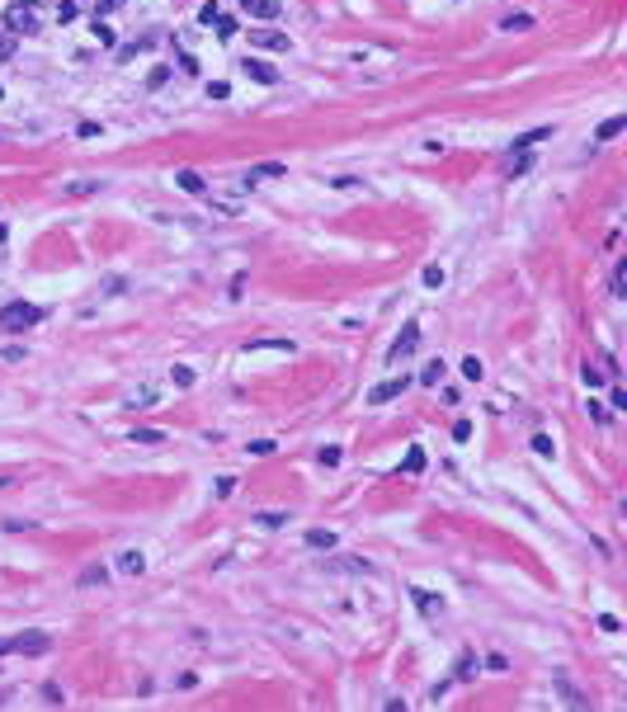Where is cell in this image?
<instances>
[{
  "label": "cell",
  "mask_w": 627,
  "mask_h": 712,
  "mask_svg": "<svg viewBox=\"0 0 627 712\" xmlns=\"http://www.w3.org/2000/svg\"><path fill=\"white\" fill-rule=\"evenodd\" d=\"M43 312L33 307V302H5L0 307V335H15V330H28V326H38Z\"/></svg>",
  "instance_id": "6da1fadb"
},
{
  "label": "cell",
  "mask_w": 627,
  "mask_h": 712,
  "mask_svg": "<svg viewBox=\"0 0 627 712\" xmlns=\"http://www.w3.org/2000/svg\"><path fill=\"white\" fill-rule=\"evenodd\" d=\"M48 651H53V637H48V633L5 637V656H48Z\"/></svg>",
  "instance_id": "7a4b0ae2"
},
{
  "label": "cell",
  "mask_w": 627,
  "mask_h": 712,
  "mask_svg": "<svg viewBox=\"0 0 627 712\" xmlns=\"http://www.w3.org/2000/svg\"><path fill=\"white\" fill-rule=\"evenodd\" d=\"M5 28L10 33H38V15H33V0H15L5 10Z\"/></svg>",
  "instance_id": "3957f363"
},
{
  "label": "cell",
  "mask_w": 627,
  "mask_h": 712,
  "mask_svg": "<svg viewBox=\"0 0 627 712\" xmlns=\"http://www.w3.org/2000/svg\"><path fill=\"white\" fill-rule=\"evenodd\" d=\"M420 349V321H406L401 326V335H396V344L387 349V364H401V359H411Z\"/></svg>",
  "instance_id": "277c9868"
},
{
  "label": "cell",
  "mask_w": 627,
  "mask_h": 712,
  "mask_svg": "<svg viewBox=\"0 0 627 712\" xmlns=\"http://www.w3.org/2000/svg\"><path fill=\"white\" fill-rule=\"evenodd\" d=\"M406 387H411V377H406V373H401V377H387V382H377V387L368 392V406H382V401H392V396H401V392H406Z\"/></svg>",
  "instance_id": "5b68a950"
},
{
  "label": "cell",
  "mask_w": 627,
  "mask_h": 712,
  "mask_svg": "<svg viewBox=\"0 0 627 712\" xmlns=\"http://www.w3.org/2000/svg\"><path fill=\"white\" fill-rule=\"evenodd\" d=\"M250 48H264V53H288V38L279 28H250Z\"/></svg>",
  "instance_id": "8992f818"
},
{
  "label": "cell",
  "mask_w": 627,
  "mask_h": 712,
  "mask_svg": "<svg viewBox=\"0 0 627 712\" xmlns=\"http://www.w3.org/2000/svg\"><path fill=\"white\" fill-rule=\"evenodd\" d=\"M411 599H415V608L424 613V618H439V613H444V594H429V590L411 585Z\"/></svg>",
  "instance_id": "52a82bcc"
},
{
  "label": "cell",
  "mask_w": 627,
  "mask_h": 712,
  "mask_svg": "<svg viewBox=\"0 0 627 712\" xmlns=\"http://www.w3.org/2000/svg\"><path fill=\"white\" fill-rule=\"evenodd\" d=\"M241 71H245L250 80H260V85H274V80H279V71H274L269 62H260V57H245V62H241Z\"/></svg>",
  "instance_id": "ba28073f"
},
{
  "label": "cell",
  "mask_w": 627,
  "mask_h": 712,
  "mask_svg": "<svg viewBox=\"0 0 627 712\" xmlns=\"http://www.w3.org/2000/svg\"><path fill=\"white\" fill-rule=\"evenodd\" d=\"M241 10H245L250 19H279V15H283L279 0H241Z\"/></svg>",
  "instance_id": "9c48e42d"
},
{
  "label": "cell",
  "mask_w": 627,
  "mask_h": 712,
  "mask_svg": "<svg viewBox=\"0 0 627 712\" xmlns=\"http://www.w3.org/2000/svg\"><path fill=\"white\" fill-rule=\"evenodd\" d=\"M283 170H288L283 160H264V165H250V175H245V189H250V185H260V180H279Z\"/></svg>",
  "instance_id": "30bf717a"
},
{
  "label": "cell",
  "mask_w": 627,
  "mask_h": 712,
  "mask_svg": "<svg viewBox=\"0 0 627 712\" xmlns=\"http://www.w3.org/2000/svg\"><path fill=\"white\" fill-rule=\"evenodd\" d=\"M175 185H180L184 194H208V185H203V175H198V170H180V175H175Z\"/></svg>",
  "instance_id": "8fae6325"
},
{
  "label": "cell",
  "mask_w": 627,
  "mask_h": 712,
  "mask_svg": "<svg viewBox=\"0 0 627 712\" xmlns=\"http://www.w3.org/2000/svg\"><path fill=\"white\" fill-rule=\"evenodd\" d=\"M623 128H627V113H618V118H603L599 132H595V142H613V137H618Z\"/></svg>",
  "instance_id": "7c38bea8"
},
{
  "label": "cell",
  "mask_w": 627,
  "mask_h": 712,
  "mask_svg": "<svg viewBox=\"0 0 627 712\" xmlns=\"http://www.w3.org/2000/svg\"><path fill=\"white\" fill-rule=\"evenodd\" d=\"M288 509H264V514H255V528H288Z\"/></svg>",
  "instance_id": "4fadbf2b"
},
{
  "label": "cell",
  "mask_w": 627,
  "mask_h": 712,
  "mask_svg": "<svg viewBox=\"0 0 627 712\" xmlns=\"http://www.w3.org/2000/svg\"><path fill=\"white\" fill-rule=\"evenodd\" d=\"M444 377H448V368H444V359H429V364H424V373H420V382H424V387H439V382H444Z\"/></svg>",
  "instance_id": "5bb4252c"
},
{
  "label": "cell",
  "mask_w": 627,
  "mask_h": 712,
  "mask_svg": "<svg viewBox=\"0 0 627 712\" xmlns=\"http://www.w3.org/2000/svg\"><path fill=\"white\" fill-rule=\"evenodd\" d=\"M548 137H552V128H533V132H523L509 151H528V147H538V142H548Z\"/></svg>",
  "instance_id": "9a60e30c"
},
{
  "label": "cell",
  "mask_w": 627,
  "mask_h": 712,
  "mask_svg": "<svg viewBox=\"0 0 627 712\" xmlns=\"http://www.w3.org/2000/svg\"><path fill=\"white\" fill-rule=\"evenodd\" d=\"M118 571H128V576H142V571H147V556H142V552H123V556H118Z\"/></svg>",
  "instance_id": "2e32d148"
},
{
  "label": "cell",
  "mask_w": 627,
  "mask_h": 712,
  "mask_svg": "<svg viewBox=\"0 0 627 712\" xmlns=\"http://www.w3.org/2000/svg\"><path fill=\"white\" fill-rule=\"evenodd\" d=\"M476 670H481V660H476V656H471V651H467V656L458 660V670H453V680H471Z\"/></svg>",
  "instance_id": "e0dca14e"
},
{
  "label": "cell",
  "mask_w": 627,
  "mask_h": 712,
  "mask_svg": "<svg viewBox=\"0 0 627 712\" xmlns=\"http://www.w3.org/2000/svg\"><path fill=\"white\" fill-rule=\"evenodd\" d=\"M528 165H533V156H528V151H519V156H509V160H505V175H523Z\"/></svg>",
  "instance_id": "ac0fdd59"
},
{
  "label": "cell",
  "mask_w": 627,
  "mask_h": 712,
  "mask_svg": "<svg viewBox=\"0 0 627 712\" xmlns=\"http://www.w3.org/2000/svg\"><path fill=\"white\" fill-rule=\"evenodd\" d=\"M307 543H312V547H335V533H330V528H312Z\"/></svg>",
  "instance_id": "d6986e66"
},
{
  "label": "cell",
  "mask_w": 627,
  "mask_h": 712,
  "mask_svg": "<svg viewBox=\"0 0 627 712\" xmlns=\"http://www.w3.org/2000/svg\"><path fill=\"white\" fill-rule=\"evenodd\" d=\"M104 581H109L104 566H90V571H80V585H104Z\"/></svg>",
  "instance_id": "ffe728a7"
},
{
  "label": "cell",
  "mask_w": 627,
  "mask_h": 712,
  "mask_svg": "<svg viewBox=\"0 0 627 712\" xmlns=\"http://www.w3.org/2000/svg\"><path fill=\"white\" fill-rule=\"evenodd\" d=\"M528 24H533L528 15H505V19H500V28H505V33H514V28H528Z\"/></svg>",
  "instance_id": "44dd1931"
},
{
  "label": "cell",
  "mask_w": 627,
  "mask_h": 712,
  "mask_svg": "<svg viewBox=\"0 0 627 712\" xmlns=\"http://www.w3.org/2000/svg\"><path fill=\"white\" fill-rule=\"evenodd\" d=\"M481 373H486V368H481V359H476V354H467V359H462V377H471V382H476Z\"/></svg>",
  "instance_id": "7402d4cb"
},
{
  "label": "cell",
  "mask_w": 627,
  "mask_h": 712,
  "mask_svg": "<svg viewBox=\"0 0 627 712\" xmlns=\"http://www.w3.org/2000/svg\"><path fill=\"white\" fill-rule=\"evenodd\" d=\"M170 377H175V387H194V368H184V364H175Z\"/></svg>",
  "instance_id": "603a6c76"
},
{
  "label": "cell",
  "mask_w": 627,
  "mask_h": 712,
  "mask_svg": "<svg viewBox=\"0 0 627 712\" xmlns=\"http://www.w3.org/2000/svg\"><path fill=\"white\" fill-rule=\"evenodd\" d=\"M132 439H137V444H160L165 434H160V429H132Z\"/></svg>",
  "instance_id": "cb8c5ba5"
},
{
  "label": "cell",
  "mask_w": 627,
  "mask_h": 712,
  "mask_svg": "<svg viewBox=\"0 0 627 712\" xmlns=\"http://www.w3.org/2000/svg\"><path fill=\"white\" fill-rule=\"evenodd\" d=\"M15 48H19V43H15V33H0V62H10V57H15Z\"/></svg>",
  "instance_id": "d4e9b609"
},
{
  "label": "cell",
  "mask_w": 627,
  "mask_h": 712,
  "mask_svg": "<svg viewBox=\"0 0 627 712\" xmlns=\"http://www.w3.org/2000/svg\"><path fill=\"white\" fill-rule=\"evenodd\" d=\"M453 439L467 444V439H471V420H453Z\"/></svg>",
  "instance_id": "484cf974"
},
{
  "label": "cell",
  "mask_w": 627,
  "mask_h": 712,
  "mask_svg": "<svg viewBox=\"0 0 627 712\" xmlns=\"http://www.w3.org/2000/svg\"><path fill=\"white\" fill-rule=\"evenodd\" d=\"M406 472H411V476L424 472V453H420V449H411V458H406Z\"/></svg>",
  "instance_id": "4316f807"
},
{
  "label": "cell",
  "mask_w": 627,
  "mask_h": 712,
  "mask_svg": "<svg viewBox=\"0 0 627 712\" xmlns=\"http://www.w3.org/2000/svg\"><path fill=\"white\" fill-rule=\"evenodd\" d=\"M533 453H543V458H552V453H556V449H552V439H548V434H533Z\"/></svg>",
  "instance_id": "83f0119b"
},
{
  "label": "cell",
  "mask_w": 627,
  "mask_h": 712,
  "mask_svg": "<svg viewBox=\"0 0 627 712\" xmlns=\"http://www.w3.org/2000/svg\"><path fill=\"white\" fill-rule=\"evenodd\" d=\"M165 80H170V66H156V71H151V76H147V85H151V90H160V85H165Z\"/></svg>",
  "instance_id": "f1b7e54d"
},
{
  "label": "cell",
  "mask_w": 627,
  "mask_h": 712,
  "mask_svg": "<svg viewBox=\"0 0 627 712\" xmlns=\"http://www.w3.org/2000/svg\"><path fill=\"white\" fill-rule=\"evenodd\" d=\"M113 10H123V0H95V19H100V15H113Z\"/></svg>",
  "instance_id": "f546056e"
},
{
  "label": "cell",
  "mask_w": 627,
  "mask_h": 712,
  "mask_svg": "<svg viewBox=\"0 0 627 712\" xmlns=\"http://www.w3.org/2000/svg\"><path fill=\"white\" fill-rule=\"evenodd\" d=\"M198 19H203V24H217V19H222V10H217V0H212V5H203V10H198Z\"/></svg>",
  "instance_id": "4dcf8cb0"
},
{
  "label": "cell",
  "mask_w": 627,
  "mask_h": 712,
  "mask_svg": "<svg viewBox=\"0 0 627 712\" xmlns=\"http://www.w3.org/2000/svg\"><path fill=\"white\" fill-rule=\"evenodd\" d=\"M316 458H321V467H335V462H340L344 453H340V449H321V453H316Z\"/></svg>",
  "instance_id": "1f68e13d"
},
{
  "label": "cell",
  "mask_w": 627,
  "mask_h": 712,
  "mask_svg": "<svg viewBox=\"0 0 627 712\" xmlns=\"http://www.w3.org/2000/svg\"><path fill=\"white\" fill-rule=\"evenodd\" d=\"M95 38H100V48H113V28H104L100 19H95Z\"/></svg>",
  "instance_id": "d6a6232c"
},
{
  "label": "cell",
  "mask_w": 627,
  "mask_h": 712,
  "mask_svg": "<svg viewBox=\"0 0 627 712\" xmlns=\"http://www.w3.org/2000/svg\"><path fill=\"white\" fill-rule=\"evenodd\" d=\"M57 19H62V24H71V19H76V5H71V0H62V5H57Z\"/></svg>",
  "instance_id": "836d02e7"
},
{
  "label": "cell",
  "mask_w": 627,
  "mask_h": 712,
  "mask_svg": "<svg viewBox=\"0 0 627 712\" xmlns=\"http://www.w3.org/2000/svg\"><path fill=\"white\" fill-rule=\"evenodd\" d=\"M250 453H255V458H269V453H274V439H255Z\"/></svg>",
  "instance_id": "e575fe53"
},
{
  "label": "cell",
  "mask_w": 627,
  "mask_h": 712,
  "mask_svg": "<svg viewBox=\"0 0 627 712\" xmlns=\"http://www.w3.org/2000/svg\"><path fill=\"white\" fill-rule=\"evenodd\" d=\"M217 496H222V500L236 496V476H222V481H217Z\"/></svg>",
  "instance_id": "d590c367"
},
{
  "label": "cell",
  "mask_w": 627,
  "mask_h": 712,
  "mask_svg": "<svg viewBox=\"0 0 627 712\" xmlns=\"http://www.w3.org/2000/svg\"><path fill=\"white\" fill-rule=\"evenodd\" d=\"M603 382H608V377H599V368H590V364H585V387H603Z\"/></svg>",
  "instance_id": "8d00e7d4"
},
{
  "label": "cell",
  "mask_w": 627,
  "mask_h": 712,
  "mask_svg": "<svg viewBox=\"0 0 627 712\" xmlns=\"http://www.w3.org/2000/svg\"><path fill=\"white\" fill-rule=\"evenodd\" d=\"M623 288H627V269H623V264H618V269H613V292L623 297Z\"/></svg>",
  "instance_id": "74e56055"
},
{
  "label": "cell",
  "mask_w": 627,
  "mask_h": 712,
  "mask_svg": "<svg viewBox=\"0 0 627 712\" xmlns=\"http://www.w3.org/2000/svg\"><path fill=\"white\" fill-rule=\"evenodd\" d=\"M599 628H603V633H618V628H623V623H618V618H613V613H599Z\"/></svg>",
  "instance_id": "f35d334b"
},
{
  "label": "cell",
  "mask_w": 627,
  "mask_h": 712,
  "mask_svg": "<svg viewBox=\"0 0 627 712\" xmlns=\"http://www.w3.org/2000/svg\"><path fill=\"white\" fill-rule=\"evenodd\" d=\"M217 33H222V38H232V33H236V19H227V15H222V19H217Z\"/></svg>",
  "instance_id": "ab89813d"
},
{
  "label": "cell",
  "mask_w": 627,
  "mask_h": 712,
  "mask_svg": "<svg viewBox=\"0 0 627 712\" xmlns=\"http://www.w3.org/2000/svg\"><path fill=\"white\" fill-rule=\"evenodd\" d=\"M142 48H151V43H147V38H142V43H128V48H118V57H137Z\"/></svg>",
  "instance_id": "60d3db41"
},
{
  "label": "cell",
  "mask_w": 627,
  "mask_h": 712,
  "mask_svg": "<svg viewBox=\"0 0 627 712\" xmlns=\"http://www.w3.org/2000/svg\"><path fill=\"white\" fill-rule=\"evenodd\" d=\"M95 189H100V185H90V180H80V185H71V189H66V194H76V198H80V194H95Z\"/></svg>",
  "instance_id": "b9f144b4"
},
{
  "label": "cell",
  "mask_w": 627,
  "mask_h": 712,
  "mask_svg": "<svg viewBox=\"0 0 627 712\" xmlns=\"http://www.w3.org/2000/svg\"><path fill=\"white\" fill-rule=\"evenodd\" d=\"M5 236H10V232H5V227H0V245H5Z\"/></svg>",
  "instance_id": "7bdbcfd3"
}]
</instances>
